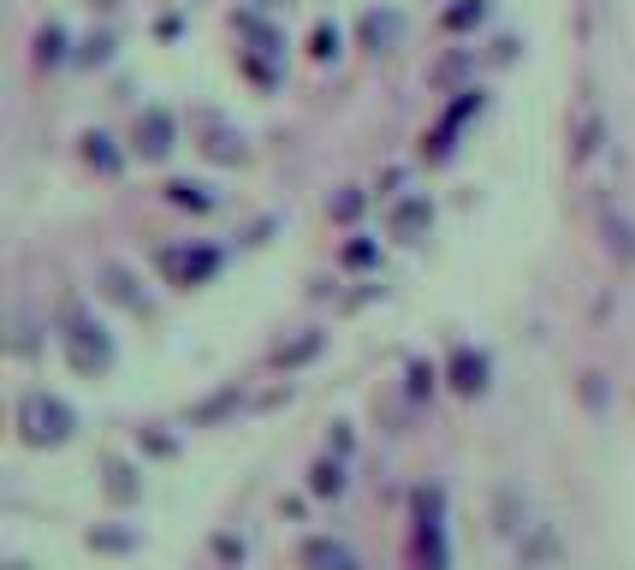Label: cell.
Returning a JSON list of instances; mask_svg holds the SVG:
<instances>
[{"label":"cell","mask_w":635,"mask_h":570,"mask_svg":"<svg viewBox=\"0 0 635 570\" xmlns=\"http://www.w3.org/2000/svg\"><path fill=\"white\" fill-rule=\"evenodd\" d=\"M84 161H90L96 173H119V155H113V137L90 131V137H84Z\"/></svg>","instance_id":"cell-13"},{"label":"cell","mask_w":635,"mask_h":570,"mask_svg":"<svg viewBox=\"0 0 635 570\" xmlns=\"http://www.w3.org/2000/svg\"><path fill=\"white\" fill-rule=\"evenodd\" d=\"M262 7H274V0H262Z\"/></svg>","instance_id":"cell-22"},{"label":"cell","mask_w":635,"mask_h":570,"mask_svg":"<svg viewBox=\"0 0 635 570\" xmlns=\"http://www.w3.org/2000/svg\"><path fill=\"white\" fill-rule=\"evenodd\" d=\"M357 208H363V190H345V197L333 202V214H339V220H357Z\"/></svg>","instance_id":"cell-20"},{"label":"cell","mask_w":635,"mask_h":570,"mask_svg":"<svg viewBox=\"0 0 635 570\" xmlns=\"http://www.w3.org/2000/svg\"><path fill=\"white\" fill-rule=\"evenodd\" d=\"M101 291H107L113 303H125L131 315H149V297L137 291V280H131V268H119V262H101Z\"/></svg>","instance_id":"cell-7"},{"label":"cell","mask_w":635,"mask_h":570,"mask_svg":"<svg viewBox=\"0 0 635 570\" xmlns=\"http://www.w3.org/2000/svg\"><path fill=\"white\" fill-rule=\"evenodd\" d=\"M452 387L463 392V398L487 392V357H481V351H469V345H457L452 351Z\"/></svg>","instance_id":"cell-8"},{"label":"cell","mask_w":635,"mask_h":570,"mask_svg":"<svg viewBox=\"0 0 635 570\" xmlns=\"http://www.w3.org/2000/svg\"><path fill=\"white\" fill-rule=\"evenodd\" d=\"M18 428H24V440H30V446H66L72 428H78V416H72V404L54 398V392H24Z\"/></svg>","instance_id":"cell-2"},{"label":"cell","mask_w":635,"mask_h":570,"mask_svg":"<svg viewBox=\"0 0 635 570\" xmlns=\"http://www.w3.org/2000/svg\"><path fill=\"white\" fill-rule=\"evenodd\" d=\"M60 345H66V363L78 375H107L113 339H107V327H101L78 297H60Z\"/></svg>","instance_id":"cell-1"},{"label":"cell","mask_w":635,"mask_h":570,"mask_svg":"<svg viewBox=\"0 0 635 570\" xmlns=\"http://www.w3.org/2000/svg\"><path fill=\"white\" fill-rule=\"evenodd\" d=\"M333 54H339V30L321 24V30H315V60H333Z\"/></svg>","instance_id":"cell-19"},{"label":"cell","mask_w":635,"mask_h":570,"mask_svg":"<svg viewBox=\"0 0 635 570\" xmlns=\"http://www.w3.org/2000/svg\"><path fill=\"white\" fill-rule=\"evenodd\" d=\"M303 565H309V570H357V559H351L345 541H327V535L303 541Z\"/></svg>","instance_id":"cell-9"},{"label":"cell","mask_w":635,"mask_h":570,"mask_svg":"<svg viewBox=\"0 0 635 570\" xmlns=\"http://www.w3.org/2000/svg\"><path fill=\"white\" fill-rule=\"evenodd\" d=\"M428 226H434V202L428 197H404L398 208H392V238H404V244H416Z\"/></svg>","instance_id":"cell-6"},{"label":"cell","mask_w":635,"mask_h":570,"mask_svg":"<svg viewBox=\"0 0 635 570\" xmlns=\"http://www.w3.org/2000/svg\"><path fill=\"white\" fill-rule=\"evenodd\" d=\"M606 244H612L618 262H635V226L618 220V214H606Z\"/></svg>","instance_id":"cell-14"},{"label":"cell","mask_w":635,"mask_h":570,"mask_svg":"<svg viewBox=\"0 0 635 570\" xmlns=\"http://www.w3.org/2000/svg\"><path fill=\"white\" fill-rule=\"evenodd\" d=\"M398 36H404V18H398V12H368V18H363V42L374 48V54H380V48H392Z\"/></svg>","instance_id":"cell-10"},{"label":"cell","mask_w":635,"mask_h":570,"mask_svg":"<svg viewBox=\"0 0 635 570\" xmlns=\"http://www.w3.org/2000/svg\"><path fill=\"white\" fill-rule=\"evenodd\" d=\"M487 18V0H457V7L446 12V30H469V24Z\"/></svg>","instance_id":"cell-15"},{"label":"cell","mask_w":635,"mask_h":570,"mask_svg":"<svg viewBox=\"0 0 635 570\" xmlns=\"http://www.w3.org/2000/svg\"><path fill=\"white\" fill-rule=\"evenodd\" d=\"M345 262H351V268H368V262H374V244H363V238H357V244H345Z\"/></svg>","instance_id":"cell-21"},{"label":"cell","mask_w":635,"mask_h":570,"mask_svg":"<svg viewBox=\"0 0 635 570\" xmlns=\"http://www.w3.org/2000/svg\"><path fill=\"white\" fill-rule=\"evenodd\" d=\"M446 493L422 487L416 493V570H446Z\"/></svg>","instance_id":"cell-3"},{"label":"cell","mask_w":635,"mask_h":570,"mask_svg":"<svg viewBox=\"0 0 635 570\" xmlns=\"http://www.w3.org/2000/svg\"><path fill=\"white\" fill-rule=\"evenodd\" d=\"M434 369H428V363H410V392H416V398H428V392H434Z\"/></svg>","instance_id":"cell-18"},{"label":"cell","mask_w":635,"mask_h":570,"mask_svg":"<svg viewBox=\"0 0 635 570\" xmlns=\"http://www.w3.org/2000/svg\"><path fill=\"white\" fill-rule=\"evenodd\" d=\"M309 487L321 493V499H339V493H345V464L321 458V464H315V476H309Z\"/></svg>","instance_id":"cell-12"},{"label":"cell","mask_w":635,"mask_h":570,"mask_svg":"<svg viewBox=\"0 0 635 570\" xmlns=\"http://www.w3.org/2000/svg\"><path fill=\"white\" fill-rule=\"evenodd\" d=\"M315 351H321V333H303L291 351H279V363H285V369H297V363H309V357H315Z\"/></svg>","instance_id":"cell-17"},{"label":"cell","mask_w":635,"mask_h":570,"mask_svg":"<svg viewBox=\"0 0 635 570\" xmlns=\"http://www.w3.org/2000/svg\"><path fill=\"white\" fill-rule=\"evenodd\" d=\"M36 48H42V66H60V54H66V30H60V24H48V30L36 36Z\"/></svg>","instance_id":"cell-16"},{"label":"cell","mask_w":635,"mask_h":570,"mask_svg":"<svg viewBox=\"0 0 635 570\" xmlns=\"http://www.w3.org/2000/svg\"><path fill=\"white\" fill-rule=\"evenodd\" d=\"M167 202H173V208H190V214H202V208H214V197H208V185H190V179H173V185H167Z\"/></svg>","instance_id":"cell-11"},{"label":"cell","mask_w":635,"mask_h":570,"mask_svg":"<svg viewBox=\"0 0 635 570\" xmlns=\"http://www.w3.org/2000/svg\"><path fill=\"white\" fill-rule=\"evenodd\" d=\"M161 268L173 274V286H208L220 274V250L190 244V250H161Z\"/></svg>","instance_id":"cell-4"},{"label":"cell","mask_w":635,"mask_h":570,"mask_svg":"<svg viewBox=\"0 0 635 570\" xmlns=\"http://www.w3.org/2000/svg\"><path fill=\"white\" fill-rule=\"evenodd\" d=\"M137 155H143V161L173 155V119H167L161 107H149L143 119H137Z\"/></svg>","instance_id":"cell-5"}]
</instances>
